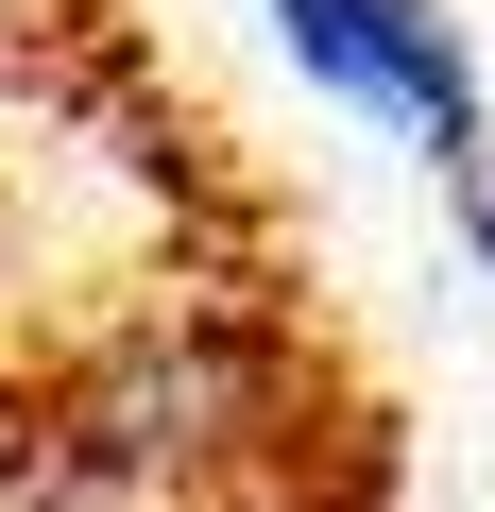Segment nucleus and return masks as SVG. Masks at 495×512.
Masks as SVG:
<instances>
[{
    "label": "nucleus",
    "mask_w": 495,
    "mask_h": 512,
    "mask_svg": "<svg viewBox=\"0 0 495 512\" xmlns=\"http://www.w3.org/2000/svg\"><path fill=\"white\" fill-rule=\"evenodd\" d=\"M274 35L308 52L325 103L393 120L427 171H478V154H495V120H478V52H461L444 0H274Z\"/></svg>",
    "instance_id": "2"
},
{
    "label": "nucleus",
    "mask_w": 495,
    "mask_h": 512,
    "mask_svg": "<svg viewBox=\"0 0 495 512\" xmlns=\"http://www.w3.org/2000/svg\"><path fill=\"white\" fill-rule=\"evenodd\" d=\"M0 512H410L342 256L154 0H0Z\"/></svg>",
    "instance_id": "1"
},
{
    "label": "nucleus",
    "mask_w": 495,
    "mask_h": 512,
    "mask_svg": "<svg viewBox=\"0 0 495 512\" xmlns=\"http://www.w3.org/2000/svg\"><path fill=\"white\" fill-rule=\"evenodd\" d=\"M444 188H461V222H478V256H495V154H478V171H444Z\"/></svg>",
    "instance_id": "3"
}]
</instances>
